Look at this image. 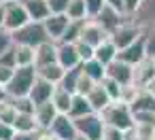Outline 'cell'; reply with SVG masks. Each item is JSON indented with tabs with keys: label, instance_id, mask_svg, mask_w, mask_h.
I'll return each mask as SVG.
<instances>
[{
	"label": "cell",
	"instance_id": "20",
	"mask_svg": "<svg viewBox=\"0 0 155 140\" xmlns=\"http://www.w3.org/2000/svg\"><path fill=\"white\" fill-rule=\"evenodd\" d=\"M130 108L132 112H155V96L149 89H138Z\"/></svg>",
	"mask_w": 155,
	"mask_h": 140
},
{
	"label": "cell",
	"instance_id": "45",
	"mask_svg": "<svg viewBox=\"0 0 155 140\" xmlns=\"http://www.w3.org/2000/svg\"><path fill=\"white\" fill-rule=\"evenodd\" d=\"M38 134L41 132H17V136H15V140H38Z\"/></svg>",
	"mask_w": 155,
	"mask_h": 140
},
{
	"label": "cell",
	"instance_id": "50",
	"mask_svg": "<svg viewBox=\"0 0 155 140\" xmlns=\"http://www.w3.org/2000/svg\"><path fill=\"white\" fill-rule=\"evenodd\" d=\"M147 89H149V91H151V93H153V96H155V81H153V83H151V85H149V87H147Z\"/></svg>",
	"mask_w": 155,
	"mask_h": 140
},
{
	"label": "cell",
	"instance_id": "30",
	"mask_svg": "<svg viewBox=\"0 0 155 140\" xmlns=\"http://www.w3.org/2000/svg\"><path fill=\"white\" fill-rule=\"evenodd\" d=\"M81 72H83V68H81V66H79V68H72V70H66V74H64V79H62L60 87H64V89H66V91H70V93H77V85H79Z\"/></svg>",
	"mask_w": 155,
	"mask_h": 140
},
{
	"label": "cell",
	"instance_id": "10",
	"mask_svg": "<svg viewBox=\"0 0 155 140\" xmlns=\"http://www.w3.org/2000/svg\"><path fill=\"white\" fill-rule=\"evenodd\" d=\"M49 132H51L53 136H58L60 140H77V138H79L74 119L68 117V115H58V119L51 123Z\"/></svg>",
	"mask_w": 155,
	"mask_h": 140
},
{
	"label": "cell",
	"instance_id": "11",
	"mask_svg": "<svg viewBox=\"0 0 155 140\" xmlns=\"http://www.w3.org/2000/svg\"><path fill=\"white\" fill-rule=\"evenodd\" d=\"M155 81V60L144 57L138 66H134V85L138 89H147Z\"/></svg>",
	"mask_w": 155,
	"mask_h": 140
},
{
	"label": "cell",
	"instance_id": "24",
	"mask_svg": "<svg viewBox=\"0 0 155 140\" xmlns=\"http://www.w3.org/2000/svg\"><path fill=\"white\" fill-rule=\"evenodd\" d=\"M72 98H74V93H70V91H66L64 87L58 85L55 91H53L51 102H53V106L58 108L60 115H68V112H70V106H72Z\"/></svg>",
	"mask_w": 155,
	"mask_h": 140
},
{
	"label": "cell",
	"instance_id": "44",
	"mask_svg": "<svg viewBox=\"0 0 155 140\" xmlns=\"http://www.w3.org/2000/svg\"><path fill=\"white\" fill-rule=\"evenodd\" d=\"M140 5H142V0H123V13L127 17H134L136 11L140 9Z\"/></svg>",
	"mask_w": 155,
	"mask_h": 140
},
{
	"label": "cell",
	"instance_id": "27",
	"mask_svg": "<svg viewBox=\"0 0 155 140\" xmlns=\"http://www.w3.org/2000/svg\"><path fill=\"white\" fill-rule=\"evenodd\" d=\"M13 51H15V62H17V66H34V62H36V49H34V47L15 45Z\"/></svg>",
	"mask_w": 155,
	"mask_h": 140
},
{
	"label": "cell",
	"instance_id": "36",
	"mask_svg": "<svg viewBox=\"0 0 155 140\" xmlns=\"http://www.w3.org/2000/svg\"><path fill=\"white\" fill-rule=\"evenodd\" d=\"M77 51H79L81 64H85V62H89V60L96 57V47H91V45H87V43H83V41L77 43Z\"/></svg>",
	"mask_w": 155,
	"mask_h": 140
},
{
	"label": "cell",
	"instance_id": "52",
	"mask_svg": "<svg viewBox=\"0 0 155 140\" xmlns=\"http://www.w3.org/2000/svg\"><path fill=\"white\" fill-rule=\"evenodd\" d=\"M0 2H11V0H0Z\"/></svg>",
	"mask_w": 155,
	"mask_h": 140
},
{
	"label": "cell",
	"instance_id": "41",
	"mask_svg": "<svg viewBox=\"0 0 155 140\" xmlns=\"http://www.w3.org/2000/svg\"><path fill=\"white\" fill-rule=\"evenodd\" d=\"M144 43H147V57L155 60V30L144 32Z\"/></svg>",
	"mask_w": 155,
	"mask_h": 140
},
{
	"label": "cell",
	"instance_id": "38",
	"mask_svg": "<svg viewBox=\"0 0 155 140\" xmlns=\"http://www.w3.org/2000/svg\"><path fill=\"white\" fill-rule=\"evenodd\" d=\"M125 134L123 129L119 127H113V125H104V132H102V140H125Z\"/></svg>",
	"mask_w": 155,
	"mask_h": 140
},
{
	"label": "cell",
	"instance_id": "3",
	"mask_svg": "<svg viewBox=\"0 0 155 140\" xmlns=\"http://www.w3.org/2000/svg\"><path fill=\"white\" fill-rule=\"evenodd\" d=\"M13 38H15V45H28L34 49L49 41L43 21H28L26 26H21L19 30L13 32Z\"/></svg>",
	"mask_w": 155,
	"mask_h": 140
},
{
	"label": "cell",
	"instance_id": "18",
	"mask_svg": "<svg viewBox=\"0 0 155 140\" xmlns=\"http://www.w3.org/2000/svg\"><path fill=\"white\" fill-rule=\"evenodd\" d=\"M21 5L28 11V15H30L32 21H45L51 15L47 0H21Z\"/></svg>",
	"mask_w": 155,
	"mask_h": 140
},
{
	"label": "cell",
	"instance_id": "46",
	"mask_svg": "<svg viewBox=\"0 0 155 140\" xmlns=\"http://www.w3.org/2000/svg\"><path fill=\"white\" fill-rule=\"evenodd\" d=\"M38 140H60V138H58V136H53L49 129H45V132H41V134H38Z\"/></svg>",
	"mask_w": 155,
	"mask_h": 140
},
{
	"label": "cell",
	"instance_id": "47",
	"mask_svg": "<svg viewBox=\"0 0 155 140\" xmlns=\"http://www.w3.org/2000/svg\"><path fill=\"white\" fill-rule=\"evenodd\" d=\"M108 5H113L115 9H119V11H123V0H106Z\"/></svg>",
	"mask_w": 155,
	"mask_h": 140
},
{
	"label": "cell",
	"instance_id": "12",
	"mask_svg": "<svg viewBox=\"0 0 155 140\" xmlns=\"http://www.w3.org/2000/svg\"><path fill=\"white\" fill-rule=\"evenodd\" d=\"M58 64L64 70H72L81 66V57L77 51V43H58Z\"/></svg>",
	"mask_w": 155,
	"mask_h": 140
},
{
	"label": "cell",
	"instance_id": "39",
	"mask_svg": "<svg viewBox=\"0 0 155 140\" xmlns=\"http://www.w3.org/2000/svg\"><path fill=\"white\" fill-rule=\"evenodd\" d=\"M104 5H106V0H85V7H87L89 19H94V17L104 9Z\"/></svg>",
	"mask_w": 155,
	"mask_h": 140
},
{
	"label": "cell",
	"instance_id": "14",
	"mask_svg": "<svg viewBox=\"0 0 155 140\" xmlns=\"http://www.w3.org/2000/svg\"><path fill=\"white\" fill-rule=\"evenodd\" d=\"M55 87H58V85H53V83H49V81H45V79L36 77V81H34V85H32V89H30L28 98L34 102V106L45 104V102H49V100L53 98Z\"/></svg>",
	"mask_w": 155,
	"mask_h": 140
},
{
	"label": "cell",
	"instance_id": "5",
	"mask_svg": "<svg viewBox=\"0 0 155 140\" xmlns=\"http://www.w3.org/2000/svg\"><path fill=\"white\" fill-rule=\"evenodd\" d=\"M74 125H77L79 136H83L87 140H102V132H104L106 123H104L100 112H89L85 117L74 119Z\"/></svg>",
	"mask_w": 155,
	"mask_h": 140
},
{
	"label": "cell",
	"instance_id": "4",
	"mask_svg": "<svg viewBox=\"0 0 155 140\" xmlns=\"http://www.w3.org/2000/svg\"><path fill=\"white\" fill-rule=\"evenodd\" d=\"M144 36V30L132 19V17H127L113 34H110V41L117 45V49L121 51V49H125V47H130V45H134L138 38H142Z\"/></svg>",
	"mask_w": 155,
	"mask_h": 140
},
{
	"label": "cell",
	"instance_id": "6",
	"mask_svg": "<svg viewBox=\"0 0 155 140\" xmlns=\"http://www.w3.org/2000/svg\"><path fill=\"white\" fill-rule=\"evenodd\" d=\"M28 21H32V19H30L28 11L24 9L21 0H11V2H5V24H2V26H5L7 30L15 32V30H19L21 26H26Z\"/></svg>",
	"mask_w": 155,
	"mask_h": 140
},
{
	"label": "cell",
	"instance_id": "8",
	"mask_svg": "<svg viewBox=\"0 0 155 140\" xmlns=\"http://www.w3.org/2000/svg\"><path fill=\"white\" fill-rule=\"evenodd\" d=\"M43 24H45V30H47L49 41L60 43L62 36H64V32H66V28H68V24H70V19H68L66 13H51Z\"/></svg>",
	"mask_w": 155,
	"mask_h": 140
},
{
	"label": "cell",
	"instance_id": "34",
	"mask_svg": "<svg viewBox=\"0 0 155 140\" xmlns=\"http://www.w3.org/2000/svg\"><path fill=\"white\" fill-rule=\"evenodd\" d=\"M102 87L106 89V93L110 96V100L113 102H117V100H121V93H123V87L117 83V81H113L110 77H106L104 81H102Z\"/></svg>",
	"mask_w": 155,
	"mask_h": 140
},
{
	"label": "cell",
	"instance_id": "40",
	"mask_svg": "<svg viewBox=\"0 0 155 140\" xmlns=\"http://www.w3.org/2000/svg\"><path fill=\"white\" fill-rule=\"evenodd\" d=\"M15 136H17V129L11 123L0 121V140H15Z\"/></svg>",
	"mask_w": 155,
	"mask_h": 140
},
{
	"label": "cell",
	"instance_id": "28",
	"mask_svg": "<svg viewBox=\"0 0 155 140\" xmlns=\"http://www.w3.org/2000/svg\"><path fill=\"white\" fill-rule=\"evenodd\" d=\"M13 127H15L17 132H24V134H26V132H41V129H38V123H36V119H34V112H17Z\"/></svg>",
	"mask_w": 155,
	"mask_h": 140
},
{
	"label": "cell",
	"instance_id": "51",
	"mask_svg": "<svg viewBox=\"0 0 155 140\" xmlns=\"http://www.w3.org/2000/svg\"><path fill=\"white\" fill-rule=\"evenodd\" d=\"M140 140H155V138H140Z\"/></svg>",
	"mask_w": 155,
	"mask_h": 140
},
{
	"label": "cell",
	"instance_id": "42",
	"mask_svg": "<svg viewBox=\"0 0 155 140\" xmlns=\"http://www.w3.org/2000/svg\"><path fill=\"white\" fill-rule=\"evenodd\" d=\"M49 2V11L51 13H66L70 0H47Z\"/></svg>",
	"mask_w": 155,
	"mask_h": 140
},
{
	"label": "cell",
	"instance_id": "35",
	"mask_svg": "<svg viewBox=\"0 0 155 140\" xmlns=\"http://www.w3.org/2000/svg\"><path fill=\"white\" fill-rule=\"evenodd\" d=\"M7 100L17 108V112H34V108H36L34 102H32L28 96H26V98H7Z\"/></svg>",
	"mask_w": 155,
	"mask_h": 140
},
{
	"label": "cell",
	"instance_id": "43",
	"mask_svg": "<svg viewBox=\"0 0 155 140\" xmlns=\"http://www.w3.org/2000/svg\"><path fill=\"white\" fill-rule=\"evenodd\" d=\"M13 72H15V68L13 66H7V64H0V85H9V81L13 79Z\"/></svg>",
	"mask_w": 155,
	"mask_h": 140
},
{
	"label": "cell",
	"instance_id": "2",
	"mask_svg": "<svg viewBox=\"0 0 155 140\" xmlns=\"http://www.w3.org/2000/svg\"><path fill=\"white\" fill-rule=\"evenodd\" d=\"M36 66H17L7 85V98H26L36 81Z\"/></svg>",
	"mask_w": 155,
	"mask_h": 140
},
{
	"label": "cell",
	"instance_id": "33",
	"mask_svg": "<svg viewBox=\"0 0 155 140\" xmlns=\"http://www.w3.org/2000/svg\"><path fill=\"white\" fill-rule=\"evenodd\" d=\"M15 117H17V108L9 102V100H5L2 104H0V121L2 123H15Z\"/></svg>",
	"mask_w": 155,
	"mask_h": 140
},
{
	"label": "cell",
	"instance_id": "16",
	"mask_svg": "<svg viewBox=\"0 0 155 140\" xmlns=\"http://www.w3.org/2000/svg\"><path fill=\"white\" fill-rule=\"evenodd\" d=\"M144 32L147 30H155V0H142L140 9L136 11V15L132 17Z\"/></svg>",
	"mask_w": 155,
	"mask_h": 140
},
{
	"label": "cell",
	"instance_id": "13",
	"mask_svg": "<svg viewBox=\"0 0 155 140\" xmlns=\"http://www.w3.org/2000/svg\"><path fill=\"white\" fill-rule=\"evenodd\" d=\"M144 57H147V43H144V36L138 38L134 45L121 49L119 55H117V60H121V62H125V64H130V66H138Z\"/></svg>",
	"mask_w": 155,
	"mask_h": 140
},
{
	"label": "cell",
	"instance_id": "53",
	"mask_svg": "<svg viewBox=\"0 0 155 140\" xmlns=\"http://www.w3.org/2000/svg\"><path fill=\"white\" fill-rule=\"evenodd\" d=\"M0 104H2V102H0Z\"/></svg>",
	"mask_w": 155,
	"mask_h": 140
},
{
	"label": "cell",
	"instance_id": "37",
	"mask_svg": "<svg viewBox=\"0 0 155 140\" xmlns=\"http://www.w3.org/2000/svg\"><path fill=\"white\" fill-rule=\"evenodd\" d=\"M98 83L96 81H91L85 72H81V79H79V85H77V93H81V96H87L94 87H96Z\"/></svg>",
	"mask_w": 155,
	"mask_h": 140
},
{
	"label": "cell",
	"instance_id": "1",
	"mask_svg": "<svg viewBox=\"0 0 155 140\" xmlns=\"http://www.w3.org/2000/svg\"><path fill=\"white\" fill-rule=\"evenodd\" d=\"M100 115H102V119H104L106 125L119 127V129H123V132H130V129H134V125H136V119H134V112H132L130 104H125V102H121V100L110 102Z\"/></svg>",
	"mask_w": 155,
	"mask_h": 140
},
{
	"label": "cell",
	"instance_id": "26",
	"mask_svg": "<svg viewBox=\"0 0 155 140\" xmlns=\"http://www.w3.org/2000/svg\"><path fill=\"white\" fill-rule=\"evenodd\" d=\"M89 112H94V108H91V104H89L87 96L74 93V98H72V106H70V112H68V117H72V119H79V117H85V115H89Z\"/></svg>",
	"mask_w": 155,
	"mask_h": 140
},
{
	"label": "cell",
	"instance_id": "22",
	"mask_svg": "<svg viewBox=\"0 0 155 140\" xmlns=\"http://www.w3.org/2000/svg\"><path fill=\"white\" fill-rule=\"evenodd\" d=\"M117 55H119V49H117V45H115L110 38H106L102 45H98V47H96V60H98V62H102L104 66L113 64V62L117 60Z\"/></svg>",
	"mask_w": 155,
	"mask_h": 140
},
{
	"label": "cell",
	"instance_id": "23",
	"mask_svg": "<svg viewBox=\"0 0 155 140\" xmlns=\"http://www.w3.org/2000/svg\"><path fill=\"white\" fill-rule=\"evenodd\" d=\"M36 74H38L41 79H45V81L53 83V85H60L62 79H64V74H66V70H64L58 62H53V64H47V66L36 68Z\"/></svg>",
	"mask_w": 155,
	"mask_h": 140
},
{
	"label": "cell",
	"instance_id": "19",
	"mask_svg": "<svg viewBox=\"0 0 155 140\" xmlns=\"http://www.w3.org/2000/svg\"><path fill=\"white\" fill-rule=\"evenodd\" d=\"M53 62H58V43L47 41L41 47H36V62H34L36 68L47 66V64H53Z\"/></svg>",
	"mask_w": 155,
	"mask_h": 140
},
{
	"label": "cell",
	"instance_id": "15",
	"mask_svg": "<svg viewBox=\"0 0 155 140\" xmlns=\"http://www.w3.org/2000/svg\"><path fill=\"white\" fill-rule=\"evenodd\" d=\"M106 38H110V36L102 30V26H100L98 21H94V19H87V21H85L83 32H81V41H83V43H87V45H91V47H98V45H102Z\"/></svg>",
	"mask_w": 155,
	"mask_h": 140
},
{
	"label": "cell",
	"instance_id": "29",
	"mask_svg": "<svg viewBox=\"0 0 155 140\" xmlns=\"http://www.w3.org/2000/svg\"><path fill=\"white\" fill-rule=\"evenodd\" d=\"M66 15H68L70 21H85V19H89L87 7H85V0H70Z\"/></svg>",
	"mask_w": 155,
	"mask_h": 140
},
{
	"label": "cell",
	"instance_id": "17",
	"mask_svg": "<svg viewBox=\"0 0 155 140\" xmlns=\"http://www.w3.org/2000/svg\"><path fill=\"white\" fill-rule=\"evenodd\" d=\"M58 108L53 106V102L49 100V102H45V104H38L36 108H34V119H36V123H38V129L41 132H45V129H49L51 127V123L58 119Z\"/></svg>",
	"mask_w": 155,
	"mask_h": 140
},
{
	"label": "cell",
	"instance_id": "9",
	"mask_svg": "<svg viewBox=\"0 0 155 140\" xmlns=\"http://www.w3.org/2000/svg\"><path fill=\"white\" fill-rule=\"evenodd\" d=\"M106 77L117 81L121 87L134 85V66H130V64H125L121 60H115L113 64L106 66Z\"/></svg>",
	"mask_w": 155,
	"mask_h": 140
},
{
	"label": "cell",
	"instance_id": "25",
	"mask_svg": "<svg viewBox=\"0 0 155 140\" xmlns=\"http://www.w3.org/2000/svg\"><path fill=\"white\" fill-rule=\"evenodd\" d=\"M81 68H83V72H85L91 81H96V83H102V81L106 79V66H104L102 62H98L96 57L89 60V62H85V64H81Z\"/></svg>",
	"mask_w": 155,
	"mask_h": 140
},
{
	"label": "cell",
	"instance_id": "32",
	"mask_svg": "<svg viewBox=\"0 0 155 140\" xmlns=\"http://www.w3.org/2000/svg\"><path fill=\"white\" fill-rule=\"evenodd\" d=\"M13 47H15L13 32H11V30H7L5 26H0V57H2L5 53H9Z\"/></svg>",
	"mask_w": 155,
	"mask_h": 140
},
{
	"label": "cell",
	"instance_id": "49",
	"mask_svg": "<svg viewBox=\"0 0 155 140\" xmlns=\"http://www.w3.org/2000/svg\"><path fill=\"white\" fill-rule=\"evenodd\" d=\"M5 24V2H0V26Z\"/></svg>",
	"mask_w": 155,
	"mask_h": 140
},
{
	"label": "cell",
	"instance_id": "31",
	"mask_svg": "<svg viewBox=\"0 0 155 140\" xmlns=\"http://www.w3.org/2000/svg\"><path fill=\"white\" fill-rule=\"evenodd\" d=\"M85 21H87V19H85ZM85 21H70L60 43H79V41H81V32H83Z\"/></svg>",
	"mask_w": 155,
	"mask_h": 140
},
{
	"label": "cell",
	"instance_id": "48",
	"mask_svg": "<svg viewBox=\"0 0 155 140\" xmlns=\"http://www.w3.org/2000/svg\"><path fill=\"white\" fill-rule=\"evenodd\" d=\"M5 100H7V87L0 85V102H5Z\"/></svg>",
	"mask_w": 155,
	"mask_h": 140
},
{
	"label": "cell",
	"instance_id": "21",
	"mask_svg": "<svg viewBox=\"0 0 155 140\" xmlns=\"http://www.w3.org/2000/svg\"><path fill=\"white\" fill-rule=\"evenodd\" d=\"M87 100H89V104H91V108H94V112H102L113 100H110V96L106 93V89L102 87V83H98L89 93H87Z\"/></svg>",
	"mask_w": 155,
	"mask_h": 140
},
{
	"label": "cell",
	"instance_id": "7",
	"mask_svg": "<svg viewBox=\"0 0 155 140\" xmlns=\"http://www.w3.org/2000/svg\"><path fill=\"white\" fill-rule=\"evenodd\" d=\"M125 19H127V15H125L123 11L115 9V7H113V5H108V2H106V5H104V9L94 17V21H98V24L102 26V30H104L108 36H110V34H113V32H115L123 21H125Z\"/></svg>",
	"mask_w": 155,
	"mask_h": 140
}]
</instances>
